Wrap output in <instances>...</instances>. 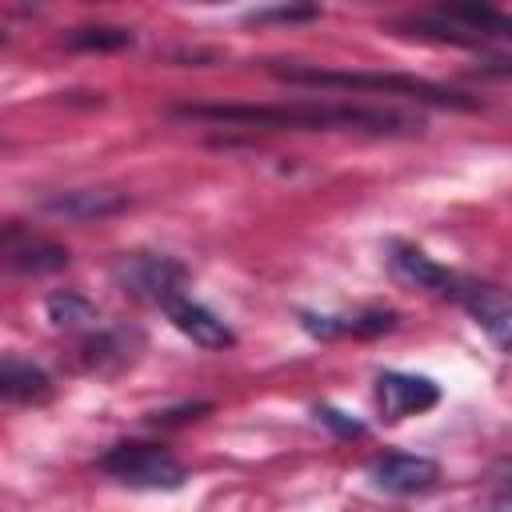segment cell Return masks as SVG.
Returning <instances> with one entry per match:
<instances>
[{
  "label": "cell",
  "mask_w": 512,
  "mask_h": 512,
  "mask_svg": "<svg viewBox=\"0 0 512 512\" xmlns=\"http://www.w3.org/2000/svg\"><path fill=\"white\" fill-rule=\"evenodd\" d=\"M320 16V8H260L248 20H312Z\"/></svg>",
  "instance_id": "obj_16"
},
{
  "label": "cell",
  "mask_w": 512,
  "mask_h": 512,
  "mask_svg": "<svg viewBox=\"0 0 512 512\" xmlns=\"http://www.w3.org/2000/svg\"><path fill=\"white\" fill-rule=\"evenodd\" d=\"M0 268L4 272H20V276H48L68 268V248L52 244V240H28L16 236L0 248Z\"/></svg>",
  "instance_id": "obj_10"
},
{
  "label": "cell",
  "mask_w": 512,
  "mask_h": 512,
  "mask_svg": "<svg viewBox=\"0 0 512 512\" xmlns=\"http://www.w3.org/2000/svg\"><path fill=\"white\" fill-rule=\"evenodd\" d=\"M316 416H320L324 424H332L336 432H344V436H364V424H360V420H348V416L336 412V408H316Z\"/></svg>",
  "instance_id": "obj_17"
},
{
  "label": "cell",
  "mask_w": 512,
  "mask_h": 512,
  "mask_svg": "<svg viewBox=\"0 0 512 512\" xmlns=\"http://www.w3.org/2000/svg\"><path fill=\"white\" fill-rule=\"evenodd\" d=\"M164 308V316L172 320V328L180 332V336H188L192 344H200V348H212V352H220V348H232L236 344V332L212 312V308H204L200 300H192V296H172V300H164L160 304Z\"/></svg>",
  "instance_id": "obj_7"
},
{
  "label": "cell",
  "mask_w": 512,
  "mask_h": 512,
  "mask_svg": "<svg viewBox=\"0 0 512 512\" xmlns=\"http://www.w3.org/2000/svg\"><path fill=\"white\" fill-rule=\"evenodd\" d=\"M40 208L52 212V216H64V220H108V216L128 208V192H116V188H68V192L44 196Z\"/></svg>",
  "instance_id": "obj_9"
},
{
  "label": "cell",
  "mask_w": 512,
  "mask_h": 512,
  "mask_svg": "<svg viewBox=\"0 0 512 512\" xmlns=\"http://www.w3.org/2000/svg\"><path fill=\"white\" fill-rule=\"evenodd\" d=\"M280 80L288 84H312V88H360V92H388V96H404V100H420V104H436V108H456V112H476L480 100L436 84V80H420V76H400V72H332V68H272Z\"/></svg>",
  "instance_id": "obj_2"
},
{
  "label": "cell",
  "mask_w": 512,
  "mask_h": 512,
  "mask_svg": "<svg viewBox=\"0 0 512 512\" xmlns=\"http://www.w3.org/2000/svg\"><path fill=\"white\" fill-rule=\"evenodd\" d=\"M16 236H20V228H16V224H0V248H4L8 240H16Z\"/></svg>",
  "instance_id": "obj_18"
},
{
  "label": "cell",
  "mask_w": 512,
  "mask_h": 512,
  "mask_svg": "<svg viewBox=\"0 0 512 512\" xmlns=\"http://www.w3.org/2000/svg\"><path fill=\"white\" fill-rule=\"evenodd\" d=\"M132 40L136 36L124 24H84V28H72L64 36V44L76 52H116V48H128Z\"/></svg>",
  "instance_id": "obj_14"
},
{
  "label": "cell",
  "mask_w": 512,
  "mask_h": 512,
  "mask_svg": "<svg viewBox=\"0 0 512 512\" xmlns=\"http://www.w3.org/2000/svg\"><path fill=\"white\" fill-rule=\"evenodd\" d=\"M100 472H108L112 480L128 484V488H148V492H176L188 472L184 464L160 448V444H116L100 456Z\"/></svg>",
  "instance_id": "obj_3"
},
{
  "label": "cell",
  "mask_w": 512,
  "mask_h": 512,
  "mask_svg": "<svg viewBox=\"0 0 512 512\" xmlns=\"http://www.w3.org/2000/svg\"><path fill=\"white\" fill-rule=\"evenodd\" d=\"M0 44H4V32H0Z\"/></svg>",
  "instance_id": "obj_19"
},
{
  "label": "cell",
  "mask_w": 512,
  "mask_h": 512,
  "mask_svg": "<svg viewBox=\"0 0 512 512\" xmlns=\"http://www.w3.org/2000/svg\"><path fill=\"white\" fill-rule=\"evenodd\" d=\"M52 396V380L40 364L32 360H16V356H4L0 360V400H12V404H44Z\"/></svg>",
  "instance_id": "obj_12"
},
{
  "label": "cell",
  "mask_w": 512,
  "mask_h": 512,
  "mask_svg": "<svg viewBox=\"0 0 512 512\" xmlns=\"http://www.w3.org/2000/svg\"><path fill=\"white\" fill-rule=\"evenodd\" d=\"M116 280L124 292L164 304V300L180 296V288L188 284V268L168 252H132V256H120Z\"/></svg>",
  "instance_id": "obj_4"
},
{
  "label": "cell",
  "mask_w": 512,
  "mask_h": 512,
  "mask_svg": "<svg viewBox=\"0 0 512 512\" xmlns=\"http://www.w3.org/2000/svg\"><path fill=\"white\" fill-rule=\"evenodd\" d=\"M376 400H380V412H384L388 420H404V416L428 412V408L440 400V388H436V380H428V376L380 372V376H376Z\"/></svg>",
  "instance_id": "obj_8"
},
{
  "label": "cell",
  "mask_w": 512,
  "mask_h": 512,
  "mask_svg": "<svg viewBox=\"0 0 512 512\" xmlns=\"http://www.w3.org/2000/svg\"><path fill=\"white\" fill-rule=\"evenodd\" d=\"M448 292L492 336L496 348H508V336H512V304H508V292L500 284H492V280H452Z\"/></svg>",
  "instance_id": "obj_5"
},
{
  "label": "cell",
  "mask_w": 512,
  "mask_h": 512,
  "mask_svg": "<svg viewBox=\"0 0 512 512\" xmlns=\"http://www.w3.org/2000/svg\"><path fill=\"white\" fill-rule=\"evenodd\" d=\"M388 268H392L396 280H404V284H412V288H428V292H448L452 280H456L444 264H436L428 252H420V248H412V244H392Z\"/></svg>",
  "instance_id": "obj_11"
},
{
  "label": "cell",
  "mask_w": 512,
  "mask_h": 512,
  "mask_svg": "<svg viewBox=\"0 0 512 512\" xmlns=\"http://www.w3.org/2000/svg\"><path fill=\"white\" fill-rule=\"evenodd\" d=\"M368 480L388 496H420V492L436 488L440 464L428 456H416V452H384L368 464Z\"/></svg>",
  "instance_id": "obj_6"
},
{
  "label": "cell",
  "mask_w": 512,
  "mask_h": 512,
  "mask_svg": "<svg viewBox=\"0 0 512 512\" xmlns=\"http://www.w3.org/2000/svg\"><path fill=\"white\" fill-rule=\"evenodd\" d=\"M44 308H48V320H52L56 328H88V324H96V320H100L96 304H92L88 296L72 292V288L52 292V296L44 300Z\"/></svg>",
  "instance_id": "obj_15"
},
{
  "label": "cell",
  "mask_w": 512,
  "mask_h": 512,
  "mask_svg": "<svg viewBox=\"0 0 512 512\" xmlns=\"http://www.w3.org/2000/svg\"><path fill=\"white\" fill-rule=\"evenodd\" d=\"M128 336L136 332H124V328H108V332H96L84 340V364L96 368V372H108V368H120L132 360V348H128Z\"/></svg>",
  "instance_id": "obj_13"
},
{
  "label": "cell",
  "mask_w": 512,
  "mask_h": 512,
  "mask_svg": "<svg viewBox=\"0 0 512 512\" xmlns=\"http://www.w3.org/2000/svg\"><path fill=\"white\" fill-rule=\"evenodd\" d=\"M176 116L184 120H212V124H244V128H356V132H384V136H412L424 124L400 112L380 108H348V104H180Z\"/></svg>",
  "instance_id": "obj_1"
}]
</instances>
